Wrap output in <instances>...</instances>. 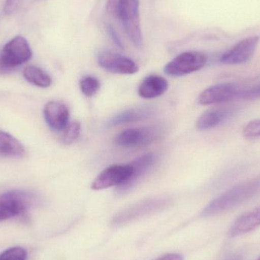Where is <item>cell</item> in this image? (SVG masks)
Wrapping results in <instances>:
<instances>
[{"label":"cell","mask_w":260,"mask_h":260,"mask_svg":"<svg viewBox=\"0 0 260 260\" xmlns=\"http://www.w3.org/2000/svg\"><path fill=\"white\" fill-rule=\"evenodd\" d=\"M80 132L81 126L79 122L73 121L72 123H68L67 127L64 129L62 138V142L64 144H67V145L73 143L79 139Z\"/></svg>","instance_id":"obj_21"},{"label":"cell","mask_w":260,"mask_h":260,"mask_svg":"<svg viewBox=\"0 0 260 260\" xmlns=\"http://www.w3.org/2000/svg\"><path fill=\"white\" fill-rule=\"evenodd\" d=\"M160 136V129L155 126L133 128L117 135L116 143L126 148L143 147L152 143Z\"/></svg>","instance_id":"obj_8"},{"label":"cell","mask_w":260,"mask_h":260,"mask_svg":"<svg viewBox=\"0 0 260 260\" xmlns=\"http://www.w3.org/2000/svg\"><path fill=\"white\" fill-rule=\"evenodd\" d=\"M260 193V176L226 191L211 202L203 211L205 217L227 212Z\"/></svg>","instance_id":"obj_1"},{"label":"cell","mask_w":260,"mask_h":260,"mask_svg":"<svg viewBox=\"0 0 260 260\" xmlns=\"http://www.w3.org/2000/svg\"><path fill=\"white\" fill-rule=\"evenodd\" d=\"M260 226V206L237 218L229 231L232 238L246 235Z\"/></svg>","instance_id":"obj_14"},{"label":"cell","mask_w":260,"mask_h":260,"mask_svg":"<svg viewBox=\"0 0 260 260\" xmlns=\"http://www.w3.org/2000/svg\"><path fill=\"white\" fill-rule=\"evenodd\" d=\"M225 260H241L240 256H230V257L227 258Z\"/></svg>","instance_id":"obj_29"},{"label":"cell","mask_w":260,"mask_h":260,"mask_svg":"<svg viewBox=\"0 0 260 260\" xmlns=\"http://www.w3.org/2000/svg\"><path fill=\"white\" fill-rule=\"evenodd\" d=\"M44 116L50 129L61 131L67 127L70 118V111L62 102H50L45 105Z\"/></svg>","instance_id":"obj_12"},{"label":"cell","mask_w":260,"mask_h":260,"mask_svg":"<svg viewBox=\"0 0 260 260\" xmlns=\"http://www.w3.org/2000/svg\"><path fill=\"white\" fill-rule=\"evenodd\" d=\"M171 203V200L164 197H155L142 200L117 213L113 218L111 224L114 227H123L144 217L163 210Z\"/></svg>","instance_id":"obj_2"},{"label":"cell","mask_w":260,"mask_h":260,"mask_svg":"<svg viewBox=\"0 0 260 260\" xmlns=\"http://www.w3.org/2000/svg\"><path fill=\"white\" fill-rule=\"evenodd\" d=\"M108 32L109 34V36L111 37V39L114 41V44L118 46L120 48H123V43H122L121 40H120V37L117 35V31L114 30V27L112 26H108Z\"/></svg>","instance_id":"obj_27"},{"label":"cell","mask_w":260,"mask_h":260,"mask_svg":"<svg viewBox=\"0 0 260 260\" xmlns=\"http://www.w3.org/2000/svg\"><path fill=\"white\" fill-rule=\"evenodd\" d=\"M27 253L21 247H12L0 253V260H26Z\"/></svg>","instance_id":"obj_22"},{"label":"cell","mask_w":260,"mask_h":260,"mask_svg":"<svg viewBox=\"0 0 260 260\" xmlns=\"http://www.w3.org/2000/svg\"><path fill=\"white\" fill-rule=\"evenodd\" d=\"M156 161V156L154 154H147L141 156L137 159L132 162L133 172L131 177L122 186H119L118 190L120 193H124L131 189L136 183L140 180L141 177H143L152 168Z\"/></svg>","instance_id":"obj_13"},{"label":"cell","mask_w":260,"mask_h":260,"mask_svg":"<svg viewBox=\"0 0 260 260\" xmlns=\"http://www.w3.org/2000/svg\"><path fill=\"white\" fill-rule=\"evenodd\" d=\"M258 260H260V257H259V259H258Z\"/></svg>","instance_id":"obj_30"},{"label":"cell","mask_w":260,"mask_h":260,"mask_svg":"<svg viewBox=\"0 0 260 260\" xmlns=\"http://www.w3.org/2000/svg\"><path fill=\"white\" fill-rule=\"evenodd\" d=\"M168 83L166 79L158 76H149L145 78L139 87V95L145 99H152L166 92Z\"/></svg>","instance_id":"obj_15"},{"label":"cell","mask_w":260,"mask_h":260,"mask_svg":"<svg viewBox=\"0 0 260 260\" xmlns=\"http://www.w3.org/2000/svg\"><path fill=\"white\" fill-rule=\"evenodd\" d=\"M99 65L107 71L122 75L134 74L139 70L138 66L129 58L119 53L104 51L98 57Z\"/></svg>","instance_id":"obj_10"},{"label":"cell","mask_w":260,"mask_h":260,"mask_svg":"<svg viewBox=\"0 0 260 260\" xmlns=\"http://www.w3.org/2000/svg\"><path fill=\"white\" fill-rule=\"evenodd\" d=\"M259 38L250 37L235 44L221 56L220 61L228 65H240L250 61L254 55L259 44Z\"/></svg>","instance_id":"obj_9"},{"label":"cell","mask_w":260,"mask_h":260,"mask_svg":"<svg viewBox=\"0 0 260 260\" xmlns=\"http://www.w3.org/2000/svg\"><path fill=\"white\" fill-rule=\"evenodd\" d=\"M156 260H183V256L177 253H168Z\"/></svg>","instance_id":"obj_28"},{"label":"cell","mask_w":260,"mask_h":260,"mask_svg":"<svg viewBox=\"0 0 260 260\" xmlns=\"http://www.w3.org/2000/svg\"><path fill=\"white\" fill-rule=\"evenodd\" d=\"M240 90L232 83H222L213 85L205 90L199 98V102L203 105H216L224 103L238 98Z\"/></svg>","instance_id":"obj_11"},{"label":"cell","mask_w":260,"mask_h":260,"mask_svg":"<svg viewBox=\"0 0 260 260\" xmlns=\"http://www.w3.org/2000/svg\"><path fill=\"white\" fill-rule=\"evenodd\" d=\"M36 203L34 194L12 190L0 195V222L25 214Z\"/></svg>","instance_id":"obj_3"},{"label":"cell","mask_w":260,"mask_h":260,"mask_svg":"<svg viewBox=\"0 0 260 260\" xmlns=\"http://www.w3.org/2000/svg\"><path fill=\"white\" fill-rule=\"evenodd\" d=\"M120 0H108L107 3V11L110 15L115 18H119L120 13Z\"/></svg>","instance_id":"obj_26"},{"label":"cell","mask_w":260,"mask_h":260,"mask_svg":"<svg viewBox=\"0 0 260 260\" xmlns=\"http://www.w3.org/2000/svg\"><path fill=\"white\" fill-rule=\"evenodd\" d=\"M244 135L247 138L260 136V120H254L247 123L244 129Z\"/></svg>","instance_id":"obj_24"},{"label":"cell","mask_w":260,"mask_h":260,"mask_svg":"<svg viewBox=\"0 0 260 260\" xmlns=\"http://www.w3.org/2000/svg\"><path fill=\"white\" fill-rule=\"evenodd\" d=\"M206 62L207 57L204 53L197 51L184 52L165 66V73L171 76H185L201 70Z\"/></svg>","instance_id":"obj_6"},{"label":"cell","mask_w":260,"mask_h":260,"mask_svg":"<svg viewBox=\"0 0 260 260\" xmlns=\"http://www.w3.org/2000/svg\"><path fill=\"white\" fill-rule=\"evenodd\" d=\"M23 76L27 82L40 88H48L51 85V78L39 67L35 66L25 67Z\"/></svg>","instance_id":"obj_19"},{"label":"cell","mask_w":260,"mask_h":260,"mask_svg":"<svg viewBox=\"0 0 260 260\" xmlns=\"http://www.w3.org/2000/svg\"><path fill=\"white\" fill-rule=\"evenodd\" d=\"M24 0H6L5 3L3 12L5 15H12L18 10Z\"/></svg>","instance_id":"obj_25"},{"label":"cell","mask_w":260,"mask_h":260,"mask_svg":"<svg viewBox=\"0 0 260 260\" xmlns=\"http://www.w3.org/2000/svg\"><path fill=\"white\" fill-rule=\"evenodd\" d=\"M119 19L123 23L128 38L136 47L142 45L139 0H120Z\"/></svg>","instance_id":"obj_5"},{"label":"cell","mask_w":260,"mask_h":260,"mask_svg":"<svg viewBox=\"0 0 260 260\" xmlns=\"http://www.w3.org/2000/svg\"><path fill=\"white\" fill-rule=\"evenodd\" d=\"M25 152L22 144L14 136L0 130V154L6 157H22Z\"/></svg>","instance_id":"obj_18"},{"label":"cell","mask_w":260,"mask_h":260,"mask_svg":"<svg viewBox=\"0 0 260 260\" xmlns=\"http://www.w3.org/2000/svg\"><path fill=\"white\" fill-rule=\"evenodd\" d=\"M232 113L233 110L230 108H219L206 111L197 120V129L206 130L215 127L227 120Z\"/></svg>","instance_id":"obj_17"},{"label":"cell","mask_w":260,"mask_h":260,"mask_svg":"<svg viewBox=\"0 0 260 260\" xmlns=\"http://www.w3.org/2000/svg\"><path fill=\"white\" fill-rule=\"evenodd\" d=\"M80 88L82 93L87 97L95 94L100 88V82L93 76H85L80 81Z\"/></svg>","instance_id":"obj_20"},{"label":"cell","mask_w":260,"mask_h":260,"mask_svg":"<svg viewBox=\"0 0 260 260\" xmlns=\"http://www.w3.org/2000/svg\"><path fill=\"white\" fill-rule=\"evenodd\" d=\"M154 112V109L150 107L131 108L114 116L108 121L107 125L108 126H116L140 121L151 117Z\"/></svg>","instance_id":"obj_16"},{"label":"cell","mask_w":260,"mask_h":260,"mask_svg":"<svg viewBox=\"0 0 260 260\" xmlns=\"http://www.w3.org/2000/svg\"><path fill=\"white\" fill-rule=\"evenodd\" d=\"M133 172L131 164L111 165L96 177L91 188L94 190H101L112 186H122L131 177Z\"/></svg>","instance_id":"obj_7"},{"label":"cell","mask_w":260,"mask_h":260,"mask_svg":"<svg viewBox=\"0 0 260 260\" xmlns=\"http://www.w3.org/2000/svg\"><path fill=\"white\" fill-rule=\"evenodd\" d=\"M259 98L260 85L246 88L243 91L240 90L238 95V99H246V100H252V99H259Z\"/></svg>","instance_id":"obj_23"},{"label":"cell","mask_w":260,"mask_h":260,"mask_svg":"<svg viewBox=\"0 0 260 260\" xmlns=\"http://www.w3.org/2000/svg\"><path fill=\"white\" fill-rule=\"evenodd\" d=\"M32 50L25 38L17 36L0 52V72L11 71L30 60Z\"/></svg>","instance_id":"obj_4"}]
</instances>
